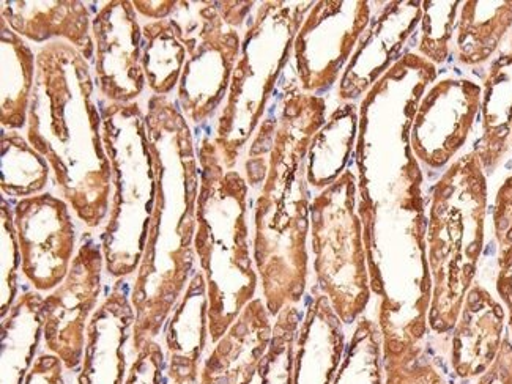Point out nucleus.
<instances>
[{"label":"nucleus","mask_w":512,"mask_h":384,"mask_svg":"<svg viewBox=\"0 0 512 384\" xmlns=\"http://www.w3.org/2000/svg\"><path fill=\"white\" fill-rule=\"evenodd\" d=\"M327 122V101L289 92L273 119L264 120L249 145L245 178L256 189L253 255L262 298L271 317L295 306L308 285L311 189L306 156Z\"/></svg>","instance_id":"1"},{"label":"nucleus","mask_w":512,"mask_h":384,"mask_svg":"<svg viewBox=\"0 0 512 384\" xmlns=\"http://www.w3.org/2000/svg\"><path fill=\"white\" fill-rule=\"evenodd\" d=\"M144 109L156 202L144 257L130 284L136 314L131 359L161 336L197 266L194 235L201 167L196 136L171 96L150 95Z\"/></svg>","instance_id":"2"},{"label":"nucleus","mask_w":512,"mask_h":384,"mask_svg":"<svg viewBox=\"0 0 512 384\" xmlns=\"http://www.w3.org/2000/svg\"><path fill=\"white\" fill-rule=\"evenodd\" d=\"M37 74L26 139L52 170V183L87 229L111 211L112 166L92 62L67 41L35 46Z\"/></svg>","instance_id":"3"},{"label":"nucleus","mask_w":512,"mask_h":384,"mask_svg":"<svg viewBox=\"0 0 512 384\" xmlns=\"http://www.w3.org/2000/svg\"><path fill=\"white\" fill-rule=\"evenodd\" d=\"M201 189L196 205L194 252L208 296L210 350L251 301L257 274L249 235V186L237 169L227 170L212 136L196 144ZM208 350V353H210Z\"/></svg>","instance_id":"4"},{"label":"nucleus","mask_w":512,"mask_h":384,"mask_svg":"<svg viewBox=\"0 0 512 384\" xmlns=\"http://www.w3.org/2000/svg\"><path fill=\"white\" fill-rule=\"evenodd\" d=\"M487 175L475 152L456 159L438 180L429 208V265L434 277L431 326L457 323L483 252Z\"/></svg>","instance_id":"5"},{"label":"nucleus","mask_w":512,"mask_h":384,"mask_svg":"<svg viewBox=\"0 0 512 384\" xmlns=\"http://www.w3.org/2000/svg\"><path fill=\"white\" fill-rule=\"evenodd\" d=\"M101 112L114 194L100 241L106 274L119 281L136 276L141 266L155 211L156 172L142 104L106 103Z\"/></svg>","instance_id":"6"},{"label":"nucleus","mask_w":512,"mask_h":384,"mask_svg":"<svg viewBox=\"0 0 512 384\" xmlns=\"http://www.w3.org/2000/svg\"><path fill=\"white\" fill-rule=\"evenodd\" d=\"M314 4L259 2L249 18L242 52L212 136L227 170L235 169L243 148L262 125L276 82L292 59L298 30Z\"/></svg>","instance_id":"7"},{"label":"nucleus","mask_w":512,"mask_h":384,"mask_svg":"<svg viewBox=\"0 0 512 384\" xmlns=\"http://www.w3.org/2000/svg\"><path fill=\"white\" fill-rule=\"evenodd\" d=\"M358 177L347 169L311 202L312 265L322 295L344 325L357 320L369 301L366 241Z\"/></svg>","instance_id":"8"},{"label":"nucleus","mask_w":512,"mask_h":384,"mask_svg":"<svg viewBox=\"0 0 512 384\" xmlns=\"http://www.w3.org/2000/svg\"><path fill=\"white\" fill-rule=\"evenodd\" d=\"M169 21L188 52L175 101L191 128H197L223 108L243 35L223 18L218 2L177 0Z\"/></svg>","instance_id":"9"},{"label":"nucleus","mask_w":512,"mask_h":384,"mask_svg":"<svg viewBox=\"0 0 512 384\" xmlns=\"http://www.w3.org/2000/svg\"><path fill=\"white\" fill-rule=\"evenodd\" d=\"M372 2H316L298 30L294 52L301 92L330 90L341 79L374 16Z\"/></svg>","instance_id":"10"},{"label":"nucleus","mask_w":512,"mask_h":384,"mask_svg":"<svg viewBox=\"0 0 512 384\" xmlns=\"http://www.w3.org/2000/svg\"><path fill=\"white\" fill-rule=\"evenodd\" d=\"M104 273L106 262L101 241H84L64 282L43 301L45 350L62 359L67 372L81 367L87 328L100 306Z\"/></svg>","instance_id":"11"},{"label":"nucleus","mask_w":512,"mask_h":384,"mask_svg":"<svg viewBox=\"0 0 512 384\" xmlns=\"http://www.w3.org/2000/svg\"><path fill=\"white\" fill-rule=\"evenodd\" d=\"M75 213L52 192L18 200L13 207L21 274L40 295L56 290L78 254Z\"/></svg>","instance_id":"12"},{"label":"nucleus","mask_w":512,"mask_h":384,"mask_svg":"<svg viewBox=\"0 0 512 384\" xmlns=\"http://www.w3.org/2000/svg\"><path fill=\"white\" fill-rule=\"evenodd\" d=\"M481 85L446 78L429 85L416 104L410 147L418 164L443 169L461 152L481 112Z\"/></svg>","instance_id":"13"},{"label":"nucleus","mask_w":512,"mask_h":384,"mask_svg":"<svg viewBox=\"0 0 512 384\" xmlns=\"http://www.w3.org/2000/svg\"><path fill=\"white\" fill-rule=\"evenodd\" d=\"M92 70L106 103L130 104L147 89L142 67V26L130 0L98 2L93 13Z\"/></svg>","instance_id":"14"},{"label":"nucleus","mask_w":512,"mask_h":384,"mask_svg":"<svg viewBox=\"0 0 512 384\" xmlns=\"http://www.w3.org/2000/svg\"><path fill=\"white\" fill-rule=\"evenodd\" d=\"M423 19L420 2H391L372 16L339 79L338 101L353 103L366 95L390 71L393 62Z\"/></svg>","instance_id":"15"},{"label":"nucleus","mask_w":512,"mask_h":384,"mask_svg":"<svg viewBox=\"0 0 512 384\" xmlns=\"http://www.w3.org/2000/svg\"><path fill=\"white\" fill-rule=\"evenodd\" d=\"M130 290L127 279H119L93 314L78 384H127L128 351L131 355L136 323Z\"/></svg>","instance_id":"16"},{"label":"nucleus","mask_w":512,"mask_h":384,"mask_svg":"<svg viewBox=\"0 0 512 384\" xmlns=\"http://www.w3.org/2000/svg\"><path fill=\"white\" fill-rule=\"evenodd\" d=\"M161 334L164 384H199L202 362L210 350V336L207 282L197 266Z\"/></svg>","instance_id":"17"},{"label":"nucleus","mask_w":512,"mask_h":384,"mask_svg":"<svg viewBox=\"0 0 512 384\" xmlns=\"http://www.w3.org/2000/svg\"><path fill=\"white\" fill-rule=\"evenodd\" d=\"M271 339L270 312L264 298H256L205 356L199 384L251 383L270 350Z\"/></svg>","instance_id":"18"},{"label":"nucleus","mask_w":512,"mask_h":384,"mask_svg":"<svg viewBox=\"0 0 512 384\" xmlns=\"http://www.w3.org/2000/svg\"><path fill=\"white\" fill-rule=\"evenodd\" d=\"M0 15L19 37L35 45L64 40L93 60V15L79 0H2Z\"/></svg>","instance_id":"19"},{"label":"nucleus","mask_w":512,"mask_h":384,"mask_svg":"<svg viewBox=\"0 0 512 384\" xmlns=\"http://www.w3.org/2000/svg\"><path fill=\"white\" fill-rule=\"evenodd\" d=\"M505 309L481 285L465 296L453 337V364L461 377H475L494 364L503 344Z\"/></svg>","instance_id":"20"},{"label":"nucleus","mask_w":512,"mask_h":384,"mask_svg":"<svg viewBox=\"0 0 512 384\" xmlns=\"http://www.w3.org/2000/svg\"><path fill=\"white\" fill-rule=\"evenodd\" d=\"M344 351L342 322L327 296L314 298L295 340L294 384H330Z\"/></svg>","instance_id":"21"},{"label":"nucleus","mask_w":512,"mask_h":384,"mask_svg":"<svg viewBox=\"0 0 512 384\" xmlns=\"http://www.w3.org/2000/svg\"><path fill=\"white\" fill-rule=\"evenodd\" d=\"M37 74L32 43L19 37L0 19V125L2 130L26 131Z\"/></svg>","instance_id":"22"},{"label":"nucleus","mask_w":512,"mask_h":384,"mask_svg":"<svg viewBox=\"0 0 512 384\" xmlns=\"http://www.w3.org/2000/svg\"><path fill=\"white\" fill-rule=\"evenodd\" d=\"M481 130L473 152L484 174L497 169L508 153L512 131V52L500 54L490 65L481 98Z\"/></svg>","instance_id":"23"},{"label":"nucleus","mask_w":512,"mask_h":384,"mask_svg":"<svg viewBox=\"0 0 512 384\" xmlns=\"http://www.w3.org/2000/svg\"><path fill=\"white\" fill-rule=\"evenodd\" d=\"M45 296L27 290L2 317V348H0V384H24L34 364L40 339H43V309Z\"/></svg>","instance_id":"24"},{"label":"nucleus","mask_w":512,"mask_h":384,"mask_svg":"<svg viewBox=\"0 0 512 384\" xmlns=\"http://www.w3.org/2000/svg\"><path fill=\"white\" fill-rule=\"evenodd\" d=\"M358 120L355 104H341L312 137L306 156L309 189L319 194L349 169L350 155L357 147Z\"/></svg>","instance_id":"25"},{"label":"nucleus","mask_w":512,"mask_h":384,"mask_svg":"<svg viewBox=\"0 0 512 384\" xmlns=\"http://www.w3.org/2000/svg\"><path fill=\"white\" fill-rule=\"evenodd\" d=\"M512 27V2H462L457 18L456 57L479 65L494 56Z\"/></svg>","instance_id":"26"},{"label":"nucleus","mask_w":512,"mask_h":384,"mask_svg":"<svg viewBox=\"0 0 512 384\" xmlns=\"http://www.w3.org/2000/svg\"><path fill=\"white\" fill-rule=\"evenodd\" d=\"M141 26L142 67L147 89L152 95L171 96L179 87L188 52L169 19H141Z\"/></svg>","instance_id":"27"},{"label":"nucleus","mask_w":512,"mask_h":384,"mask_svg":"<svg viewBox=\"0 0 512 384\" xmlns=\"http://www.w3.org/2000/svg\"><path fill=\"white\" fill-rule=\"evenodd\" d=\"M0 174L2 197L23 200L43 194L48 188L52 170L21 131H0Z\"/></svg>","instance_id":"28"},{"label":"nucleus","mask_w":512,"mask_h":384,"mask_svg":"<svg viewBox=\"0 0 512 384\" xmlns=\"http://www.w3.org/2000/svg\"><path fill=\"white\" fill-rule=\"evenodd\" d=\"M270 350L257 370V384H294L295 340L298 333V309L287 306L278 315Z\"/></svg>","instance_id":"29"},{"label":"nucleus","mask_w":512,"mask_h":384,"mask_svg":"<svg viewBox=\"0 0 512 384\" xmlns=\"http://www.w3.org/2000/svg\"><path fill=\"white\" fill-rule=\"evenodd\" d=\"M462 2H423L418 52L429 62H446Z\"/></svg>","instance_id":"30"},{"label":"nucleus","mask_w":512,"mask_h":384,"mask_svg":"<svg viewBox=\"0 0 512 384\" xmlns=\"http://www.w3.org/2000/svg\"><path fill=\"white\" fill-rule=\"evenodd\" d=\"M0 277V307L2 317H5L19 296L21 252L13 222V210L4 197L0 202Z\"/></svg>","instance_id":"31"},{"label":"nucleus","mask_w":512,"mask_h":384,"mask_svg":"<svg viewBox=\"0 0 512 384\" xmlns=\"http://www.w3.org/2000/svg\"><path fill=\"white\" fill-rule=\"evenodd\" d=\"M379 356V342L371 322H361L353 333L341 369L333 384H369Z\"/></svg>","instance_id":"32"},{"label":"nucleus","mask_w":512,"mask_h":384,"mask_svg":"<svg viewBox=\"0 0 512 384\" xmlns=\"http://www.w3.org/2000/svg\"><path fill=\"white\" fill-rule=\"evenodd\" d=\"M127 384H164V350L158 340H150L131 361Z\"/></svg>","instance_id":"33"},{"label":"nucleus","mask_w":512,"mask_h":384,"mask_svg":"<svg viewBox=\"0 0 512 384\" xmlns=\"http://www.w3.org/2000/svg\"><path fill=\"white\" fill-rule=\"evenodd\" d=\"M494 227L501 249L512 246V175L498 189L495 197Z\"/></svg>","instance_id":"34"},{"label":"nucleus","mask_w":512,"mask_h":384,"mask_svg":"<svg viewBox=\"0 0 512 384\" xmlns=\"http://www.w3.org/2000/svg\"><path fill=\"white\" fill-rule=\"evenodd\" d=\"M64 370L62 359L43 351L30 367L24 384H65Z\"/></svg>","instance_id":"35"},{"label":"nucleus","mask_w":512,"mask_h":384,"mask_svg":"<svg viewBox=\"0 0 512 384\" xmlns=\"http://www.w3.org/2000/svg\"><path fill=\"white\" fill-rule=\"evenodd\" d=\"M478 384H512V344L511 340L503 339L500 351L494 364L487 370L483 380Z\"/></svg>","instance_id":"36"},{"label":"nucleus","mask_w":512,"mask_h":384,"mask_svg":"<svg viewBox=\"0 0 512 384\" xmlns=\"http://www.w3.org/2000/svg\"><path fill=\"white\" fill-rule=\"evenodd\" d=\"M497 290L501 300L505 303L509 314V326L512 329V246L501 249L500 260H498Z\"/></svg>","instance_id":"37"},{"label":"nucleus","mask_w":512,"mask_h":384,"mask_svg":"<svg viewBox=\"0 0 512 384\" xmlns=\"http://www.w3.org/2000/svg\"><path fill=\"white\" fill-rule=\"evenodd\" d=\"M134 10L138 13L139 18L147 19V21H158V19H169L177 7V0H149V2H142V0H134Z\"/></svg>","instance_id":"38"},{"label":"nucleus","mask_w":512,"mask_h":384,"mask_svg":"<svg viewBox=\"0 0 512 384\" xmlns=\"http://www.w3.org/2000/svg\"><path fill=\"white\" fill-rule=\"evenodd\" d=\"M511 144H512V131H511Z\"/></svg>","instance_id":"39"}]
</instances>
